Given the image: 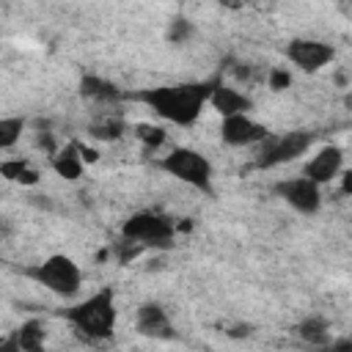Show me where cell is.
<instances>
[{"label":"cell","instance_id":"10","mask_svg":"<svg viewBox=\"0 0 352 352\" xmlns=\"http://www.w3.org/2000/svg\"><path fill=\"white\" fill-rule=\"evenodd\" d=\"M344 170V148L341 146H322L305 165H302V176H308L316 184H330L338 179V173Z\"/></svg>","mask_w":352,"mask_h":352},{"label":"cell","instance_id":"12","mask_svg":"<svg viewBox=\"0 0 352 352\" xmlns=\"http://www.w3.org/2000/svg\"><path fill=\"white\" fill-rule=\"evenodd\" d=\"M206 104H212V110H214L220 118H226V116H236V113H250V110H253V99H250L245 91H239L236 85L223 82L220 77L214 80Z\"/></svg>","mask_w":352,"mask_h":352},{"label":"cell","instance_id":"21","mask_svg":"<svg viewBox=\"0 0 352 352\" xmlns=\"http://www.w3.org/2000/svg\"><path fill=\"white\" fill-rule=\"evenodd\" d=\"M192 33H195V28H192V22L187 16H173L170 25H168V41L170 44H184Z\"/></svg>","mask_w":352,"mask_h":352},{"label":"cell","instance_id":"13","mask_svg":"<svg viewBox=\"0 0 352 352\" xmlns=\"http://www.w3.org/2000/svg\"><path fill=\"white\" fill-rule=\"evenodd\" d=\"M80 96L85 102L99 104V107H116L118 102H124V91L116 82H110L104 77H96V74H85L80 80Z\"/></svg>","mask_w":352,"mask_h":352},{"label":"cell","instance_id":"25","mask_svg":"<svg viewBox=\"0 0 352 352\" xmlns=\"http://www.w3.org/2000/svg\"><path fill=\"white\" fill-rule=\"evenodd\" d=\"M220 3H223V6H228V8H239V6H242L239 0H220Z\"/></svg>","mask_w":352,"mask_h":352},{"label":"cell","instance_id":"1","mask_svg":"<svg viewBox=\"0 0 352 352\" xmlns=\"http://www.w3.org/2000/svg\"><path fill=\"white\" fill-rule=\"evenodd\" d=\"M217 77L204 82H176V85H151L140 91H124V99L146 104L154 116H160L168 124L176 126H192L198 116L204 113V104L209 99V91Z\"/></svg>","mask_w":352,"mask_h":352},{"label":"cell","instance_id":"16","mask_svg":"<svg viewBox=\"0 0 352 352\" xmlns=\"http://www.w3.org/2000/svg\"><path fill=\"white\" fill-rule=\"evenodd\" d=\"M126 121L118 110H104L99 116H94V121L88 124V135L94 140H104V143H113V140H121L124 132H126Z\"/></svg>","mask_w":352,"mask_h":352},{"label":"cell","instance_id":"24","mask_svg":"<svg viewBox=\"0 0 352 352\" xmlns=\"http://www.w3.org/2000/svg\"><path fill=\"white\" fill-rule=\"evenodd\" d=\"M77 148H80L82 162H96V160H99V151H96V148H88V146H82V143H77Z\"/></svg>","mask_w":352,"mask_h":352},{"label":"cell","instance_id":"8","mask_svg":"<svg viewBox=\"0 0 352 352\" xmlns=\"http://www.w3.org/2000/svg\"><path fill=\"white\" fill-rule=\"evenodd\" d=\"M283 52H286L289 63H294L297 69H302L308 74L319 72L322 66H327L336 58V47H330L327 41H319V38H292Z\"/></svg>","mask_w":352,"mask_h":352},{"label":"cell","instance_id":"4","mask_svg":"<svg viewBox=\"0 0 352 352\" xmlns=\"http://www.w3.org/2000/svg\"><path fill=\"white\" fill-rule=\"evenodd\" d=\"M157 168L198 192H212V162L198 148L173 146L168 154L157 160Z\"/></svg>","mask_w":352,"mask_h":352},{"label":"cell","instance_id":"15","mask_svg":"<svg viewBox=\"0 0 352 352\" xmlns=\"http://www.w3.org/2000/svg\"><path fill=\"white\" fill-rule=\"evenodd\" d=\"M50 168H52L60 179L77 182V179L82 176V168H85V162H82V157H80V148H77V140H72V143H66V146H58L55 154H50Z\"/></svg>","mask_w":352,"mask_h":352},{"label":"cell","instance_id":"19","mask_svg":"<svg viewBox=\"0 0 352 352\" xmlns=\"http://www.w3.org/2000/svg\"><path fill=\"white\" fill-rule=\"evenodd\" d=\"M132 135L138 138V143H140L148 154H151V151H157V148H162V143L168 140L165 126L151 124V121H140V124H135V126H132Z\"/></svg>","mask_w":352,"mask_h":352},{"label":"cell","instance_id":"17","mask_svg":"<svg viewBox=\"0 0 352 352\" xmlns=\"http://www.w3.org/2000/svg\"><path fill=\"white\" fill-rule=\"evenodd\" d=\"M0 176L11 184H19V187H36L41 182V173L38 168H33L30 160H22V157H14V160H3L0 162Z\"/></svg>","mask_w":352,"mask_h":352},{"label":"cell","instance_id":"5","mask_svg":"<svg viewBox=\"0 0 352 352\" xmlns=\"http://www.w3.org/2000/svg\"><path fill=\"white\" fill-rule=\"evenodd\" d=\"M314 140H316V135L308 132V129H292V132H283V135L270 132L264 140L256 143L253 168L256 170H270V168L294 162L300 154H305L314 146Z\"/></svg>","mask_w":352,"mask_h":352},{"label":"cell","instance_id":"23","mask_svg":"<svg viewBox=\"0 0 352 352\" xmlns=\"http://www.w3.org/2000/svg\"><path fill=\"white\" fill-rule=\"evenodd\" d=\"M36 146H38V148H44L47 154H55V148H58V143H55L52 132H38V138H36Z\"/></svg>","mask_w":352,"mask_h":352},{"label":"cell","instance_id":"22","mask_svg":"<svg viewBox=\"0 0 352 352\" xmlns=\"http://www.w3.org/2000/svg\"><path fill=\"white\" fill-rule=\"evenodd\" d=\"M289 82H292V74L286 69H272L270 72V88L272 91H283V88H289Z\"/></svg>","mask_w":352,"mask_h":352},{"label":"cell","instance_id":"6","mask_svg":"<svg viewBox=\"0 0 352 352\" xmlns=\"http://www.w3.org/2000/svg\"><path fill=\"white\" fill-rule=\"evenodd\" d=\"M121 236L143 248H170L176 236V223L162 212H135L124 220Z\"/></svg>","mask_w":352,"mask_h":352},{"label":"cell","instance_id":"7","mask_svg":"<svg viewBox=\"0 0 352 352\" xmlns=\"http://www.w3.org/2000/svg\"><path fill=\"white\" fill-rule=\"evenodd\" d=\"M272 192L292 206L300 214H316L322 209V184L311 182L308 176H294V179H280L272 184Z\"/></svg>","mask_w":352,"mask_h":352},{"label":"cell","instance_id":"2","mask_svg":"<svg viewBox=\"0 0 352 352\" xmlns=\"http://www.w3.org/2000/svg\"><path fill=\"white\" fill-rule=\"evenodd\" d=\"M77 336H82L85 341H107L116 333V322H118V308H116V292L110 286L94 292L88 300L66 308L60 314Z\"/></svg>","mask_w":352,"mask_h":352},{"label":"cell","instance_id":"14","mask_svg":"<svg viewBox=\"0 0 352 352\" xmlns=\"http://www.w3.org/2000/svg\"><path fill=\"white\" fill-rule=\"evenodd\" d=\"M44 322L41 319H28L22 327H16L6 341H0V349H16V352H38L44 346Z\"/></svg>","mask_w":352,"mask_h":352},{"label":"cell","instance_id":"11","mask_svg":"<svg viewBox=\"0 0 352 352\" xmlns=\"http://www.w3.org/2000/svg\"><path fill=\"white\" fill-rule=\"evenodd\" d=\"M135 330L140 336H146V338H160V341L173 338L170 316L162 308V302H157V300H146V302L138 305V311H135Z\"/></svg>","mask_w":352,"mask_h":352},{"label":"cell","instance_id":"20","mask_svg":"<svg viewBox=\"0 0 352 352\" xmlns=\"http://www.w3.org/2000/svg\"><path fill=\"white\" fill-rule=\"evenodd\" d=\"M25 132V118L22 116H0V151L14 148Z\"/></svg>","mask_w":352,"mask_h":352},{"label":"cell","instance_id":"18","mask_svg":"<svg viewBox=\"0 0 352 352\" xmlns=\"http://www.w3.org/2000/svg\"><path fill=\"white\" fill-rule=\"evenodd\" d=\"M294 333L308 344V346H330V324L322 316H308L300 324H294Z\"/></svg>","mask_w":352,"mask_h":352},{"label":"cell","instance_id":"9","mask_svg":"<svg viewBox=\"0 0 352 352\" xmlns=\"http://www.w3.org/2000/svg\"><path fill=\"white\" fill-rule=\"evenodd\" d=\"M270 135V129L258 121H253L248 113H236V116H226L220 121V140L226 146L234 148H245V146H256L258 140H264Z\"/></svg>","mask_w":352,"mask_h":352},{"label":"cell","instance_id":"3","mask_svg":"<svg viewBox=\"0 0 352 352\" xmlns=\"http://www.w3.org/2000/svg\"><path fill=\"white\" fill-rule=\"evenodd\" d=\"M25 275H28L30 280H36L38 286H44L47 292H52L55 297H63V300L74 297V294L80 292V286H82V270H80V264H77L72 256H66V253H52V256H47L44 261L28 267Z\"/></svg>","mask_w":352,"mask_h":352}]
</instances>
